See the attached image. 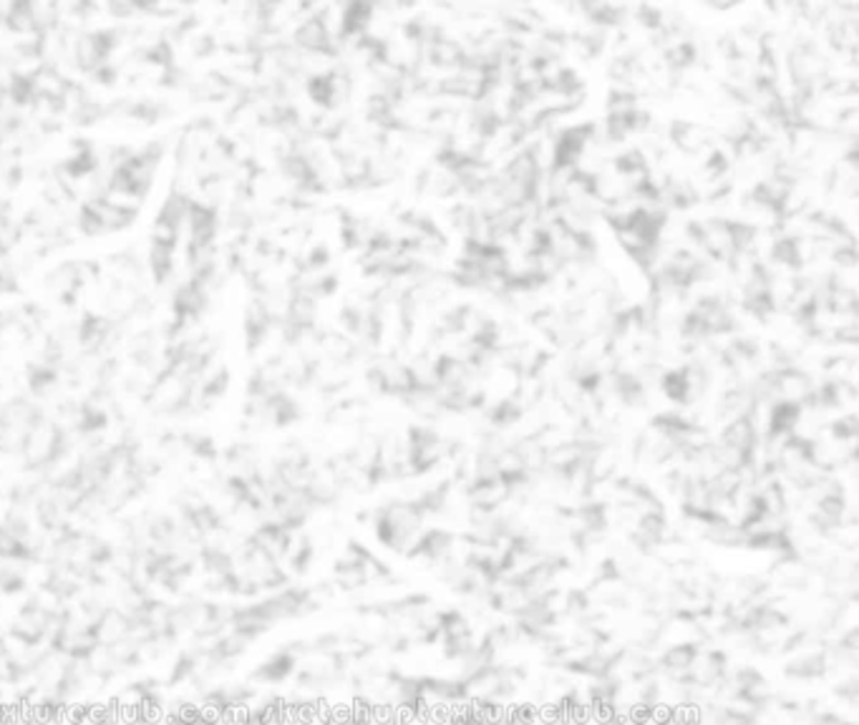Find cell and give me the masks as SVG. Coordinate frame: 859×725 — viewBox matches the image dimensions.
<instances>
[{
	"label": "cell",
	"mask_w": 859,
	"mask_h": 725,
	"mask_svg": "<svg viewBox=\"0 0 859 725\" xmlns=\"http://www.w3.org/2000/svg\"><path fill=\"white\" fill-rule=\"evenodd\" d=\"M832 676V660H829V650L827 645H810L804 650H796L792 655H787L784 662V678L794 680V683H819V680H827Z\"/></svg>",
	"instance_id": "6da1fadb"
}]
</instances>
